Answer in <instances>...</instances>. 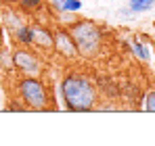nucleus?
Returning a JSON list of instances; mask_svg holds the SVG:
<instances>
[{"mask_svg": "<svg viewBox=\"0 0 155 146\" xmlns=\"http://www.w3.org/2000/svg\"><path fill=\"white\" fill-rule=\"evenodd\" d=\"M19 96L25 102L27 109H34V111H44L46 104H48L46 90H44L42 81L36 75H29L25 79H21V84H19Z\"/></svg>", "mask_w": 155, "mask_h": 146, "instance_id": "obj_3", "label": "nucleus"}, {"mask_svg": "<svg viewBox=\"0 0 155 146\" xmlns=\"http://www.w3.org/2000/svg\"><path fill=\"white\" fill-rule=\"evenodd\" d=\"M36 29V38H34V44L42 46V48H54V38L48 29L44 27H34Z\"/></svg>", "mask_w": 155, "mask_h": 146, "instance_id": "obj_6", "label": "nucleus"}, {"mask_svg": "<svg viewBox=\"0 0 155 146\" xmlns=\"http://www.w3.org/2000/svg\"><path fill=\"white\" fill-rule=\"evenodd\" d=\"M54 4L63 13H78V11H82V0H54Z\"/></svg>", "mask_w": 155, "mask_h": 146, "instance_id": "obj_7", "label": "nucleus"}, {"mask_svg": "<svg viewBox=\"0 0 155 146\" xmlns=\"http://www.w3.org/2000/svg\"><path fill=\"white\" fill-rule=\"evenodd\" d=\"M145 111L147 113H155V90L145 94Z\"/></svg>", "mask_w": 155, "mask_h": 146, "instance_id": "obj_11", "label": "nucleus"}, {"mask_svg": "<svg viewBox=\"0 0 155 146\" xmlns=\"http://www.w3.org/2000/svg\"><path fill=\"white\" fill-rule=\"evenodd\" d=\"M153 4H155V0H130L128 2L132 13H145V11H149Z\"/></svg>", "mask_w": 155, "mask_h": 146, "instance_id": "obj_9", "label": "nucleus"}, {"mask_svg": "<svg viewBox=\"0 0 155 146\" xmlns=\"http://www.w3.org/2000/svg\"><path fill=\"white\" fill-rule=\"evenodd\" d=\"M34 38H36V29L34 27H19L17 29V40L21 44H34Z\"/></svg>", "mask_w": 155, "mask_h": 146, "instance_id": "obj_8", "label": "nucleus"}, {"mask_svg": "<svg viewBox=\"0 0 155 146\" xmlns=\"http://www.w3.org/2000/svg\"><path fill=\"white\" fill-rule=\"evenodd\" d=\"M54 48H57V52H61L63 56H76V54H80L71 33L65 31V29H57L54 31Z\"/></svg>", "mask_w": 155, "mask_h": 146, "instance_id": "obj_5", "label": "nucleus"}, {"mask_svg": "<svg viewBox=\"0 0 155 146\" xmlns=\"http://www.w3.org/2000/svg\"><path fill=\"white\" fill-rule=\"evenodd\" d=\"M132 52H134L140 61H151V52H149V48H147L145 44H140V42H132Z\"/></svg>", "mask_w": 155, "mask_h": 146, "instance_id": "obj_10", "label": "nucleus"}, {"mask_svg": "<svg viewBox=\"0 0 155 146\" xmlns=\"http://www.w3.org/2000/svg\"><path fill=\"white\" fill-rule=\"evenodd\" d=\"M61 94H63V100H65L67 109L74 111V113H88V111H92L94 100H97L94 86L86 77H82V75L65 77L63 84H61Z\"/></svg>", "mask_w": 155, "mask_h": 146, "instance_id": "obj_1", "label": "nucleus"}, {"mask_svg": "<svg viewBox=\"0 0 155 146\" xmlns=\"http://www.w3.org/2000/svg\"><path fill=\"white\" fill-rule=\"evenodd\" d=\"M13 63H15L17 69L29 73V75H38L40 73V61L31 52H27V50H17L13 54Z\"/></svg>", "mask_w": 155, "mask_h": 146, "instance_id": "obj_4", "label": "nucleus"}, {"mask_svg": "<svg viewBox=\"0 0 155 146\" xmlns=\"http://www.w3.org/2000/svg\"><path fill=\"white\" fill-rule=\"evenodd\" d=\"M74 42L78 46V52L84 56H92L101 48V29L92 21H78L69 29Z\"/></svg>", "mask_w": 155, "mask_h": 146, "instance_id": "obj_2", "label": "nucleus"}, {"mask_svg": "<svg viewBox=\"0 0 155 146\" xmlns=\"http://www.w3.org/2000/svg\"><path fill=\"white\" fill-rule=\"evenodd\" d=\"M21 2H23L25 8H36V6L40 4V0H21Z\"/></svg>", "mask_w": 155, "mask_h": 146, "instance_id": "obj_12", "label": "nucleus"}]
</instances>
